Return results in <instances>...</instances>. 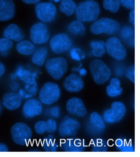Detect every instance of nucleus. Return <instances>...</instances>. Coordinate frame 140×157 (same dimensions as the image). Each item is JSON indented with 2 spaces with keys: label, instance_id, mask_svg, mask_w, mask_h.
<instances>
[{
  "label": "nucleus",
  "instance_id": "nucleus-1",
  "mask_svg": "<svg viewBox=\"0 0 140 157\" xmlns=\"http://www.w3.org/2000/svg\"><path fill=\"white\" fill-rule=\"evenodd\" d=\"M75 10L76 17L79 21H95L100 13L99 5L93 0H87L81 2Z\"/></svg>",
  "mask_w": 140,
  "mask_h": 157
},
{
  "label": "nucleus",
  "instance_id": "nucleus-2",
  "mask_svg": "<svg viewBox=\"0 0 140 157\" xmlns=\"http://www.w3.org/2000/svg\"><path fill=\"white\" fill-rule=\"evenodd\" d=\"M89 69L95 82L100 85L107 82L111 75V70L100 60L92 61L89 64Z\"/></svg>",
  "mask_w": 140,
  "mask_h": 157
},
{
  "label": "nucleus",
  "instance_id": "nucleus-3",
  "mask_svg": "<svg viewBox=\"0 0 140 157\" xmlns=\"http://www.w3.org/2000/svg\"><path fill=\"white\" fill-rule=\"evenodd\" d=\"M120 25L115 20L108 18H102L98 20L91 25L90 30L95 35L105 34L113 35L118 32Z\"/></svg>",
  "mask_w": 140,
  "mask_h": 157
},
{
  "label": "nucleus",
  "instance_id": "nucleus-4",
  "mask_svg": "<svg viewBox=\"0 0 140 157\" xmlns=\"http://www.w3.org/2000/svg\"><path fill=\"white\" fill-rule=\"evenodd\" d=\"M67 60L65 58H53L47 60L45 68L50 75L56 80L62 78L68 69Z\"/></svg>",
  "mask_w": 140,
  "mask_h": 157
},
{
  "label": "nucleus",
  "instance_id": "nucleus-5",
  "mask_svg": "<svg viewBox=\"0 0 140 157\" xmlns=\"http://www.w3.org/2000/svg\"><path fill=\"white\" fill-rule=\"evenodd\" d=\"M11 136L15 143L20 145H27L32 136L31 129L23 123L15 124L11 128Z\"/></svg>",
  "mask_w": 140,
  "mask_h": 157
},
{
  "label": "nucleus",
  "instance_id": "nucleus-6",
  "mask_svg": "<svg viewBox=\"0 0 140 157\" xmlns=\"http://www.w3.org/2000/svg\"><path fill=\"white\" fill-rule=\"evenodd\" d=\"M60 96V90L58 84L48 82L40 91L39 98L41 102L45 105H51L57 101Z\"/></svg>",
  "mask_w": 140,
  "mask_h": 157
},
{
  "label": "nucleus",
  "instance_id": "nucleus-7",
  "mask_svg": "<svg viewBox=\"0 0 140 157\" xmlns=\"http://www.w3.org/2000/svg\"><path fill=\"white\" fill-rule=\"evenodd\" d=\"M126 113V107L124 104L115 102L112 104L111 109L104 112L103 117L107 123H116L122 120Z\"/></svg>",
  "mask_w": 140,
  "mask_h": 157
},
{
  "label": "nucleus",
  "instance_id": "nucleus-8",
  "mask_svg": "<svg viewBox=\"0 0 140 157\" xmlns=\"http://www.w3.org/2000/svg\"><path fill=\"white\" fill-rule=\"evenodd\" d=\"M36 16L43 22H51L55 18L57 10L52 3L43 2L38 3L35 7Z\"/></svg>",
  "mask_w": 140,
  "mask_h": 157
},
{
  "label": "nucleus",
  "instance_id": "nucleus-9",
  "mask_svg": "<svg viewBox=\"0 0 140 157\" xmlns=\"http://www.w3.org/2000/svg\"><path fill=\"white\" fill-rule=\"evenodd\" d=\"M72 45L70 37L65 33L58 34L50 40V48L56 54H61L66 52L71 48Z\"/></svg>",
  "mask_w": 140,
  "mask_h": 157
},
{
  "label": "nucleus",
  "instance_id": "nucleus-10",
  "mask_svg": "<svg viewBox=\"0 0 140 157\" xmlns=\"http://www.w3.org/2000/svg\"><path fill=\"white\" fill-rule=\"evenodd\" d=\"M30 32L32 41L37 45L47 43L49 38V29L46 25L42 23H38L33 25Z\"/></svg>",
  "mask_w": 140,
  "mask_h": 157
},
{
  "label": "nucleus",
  "instance_id": "nucleus-11",
  "mask_svg": "<svg viewBox=\"0 0 140 157\" xmlns=\"http://www.w3.org/2000/svg\"><path fill=\"white\" fill-rule=\"evenodd\" d=\"M80 126L81 124L77 120L70 117H66L59 125V134L62 137H66L67 136L74 137L77 135Z\"/></svg>",
  "mask_w": 140,
  "mask_h": 157
},
{
  "label": "nucleus",
  "instance_id": "nucleus-12",
  "mask_svg": "<svg viewBox=\"0 0 140 157\" xmlns=\"http://www.w3.org/2000/svg\"><path fill=\"white\" fill-rule=\"evenodd\" d=\"M105 46L108 54L117 60H122L126 57V48L118 38H110L107 41Z\"/></svg>",
  "mask_w": 140,
  "mask_h": 157
},
{
  "label": "nucleus",
  "instance_id": "nucleus-13",
  "mask_svg": "<svg viewBox=\"0 0 140 157\" xmlns=\"http://www.w3.org/2000/svg\"><path fill=\"white\" fill-rule=\"evenodd\" d=\"M66 109L70 114L78 117H84L87 114V111L83 101L77 98L69 100L67 103Z\"/></svg>",
  "mask_w": 140,
  "mask_h": 157
},
{
  "label": "nucleus",
  "instance_id": "nucleus-14",
  "mask_svg": "<svg viewBox=\"0 0 140 157\" xmlns=\"http://www.w3.org/2000/svg\"><path fill=\"white\" fill-rule=\"evenodd\" d=\"M60 146L61 150L66 152L84 151L87 147L84 140L76 138L61 140Z\"/></svg>",
  "mask_w": 140,
  "mask_h": 157
},
{
  "label": "nucleus",
  "instance_id": "nucleus-15",
  "mask_svg": "<svg viewBox=\"0 0 140 157\" xmlns=\"http://www.w3.org/2000/svg\"><path fill=\"white\" fill-rule=\"evenodd\" d=\"M64 86L69 92L77 93L83 90L84 87V82L79 75L75 73H72L65 79Z\"/></svg>",
  "mask_w": 140,
  "mask_h": 157
},
{
  "label": "nucleus",
  "instance_id": "nucleus-16",
  "mask_svg": "<svg viewBox=\"0 0 140 157\" xmlns=\"http://www.w3.org/2000/svg\"><path fill=\"white\" fill-rule=\"evenodd\" d=\"M42 108L41 102L35 99H30L24 105L23 113L26 118L34 117L41 114Z\"/></svg>",
  "mask_w": 140,
  "mask_h": 157
},
{
  "label": "nucleus",
  "instance_id": "nucleus-17",
  "mask_svg": "<svg viewBox=\"0 0 140 157\" xmlns=\"http://www.w3.org/2000/svg\"><path fill=\"white\" fill-rule=\"evenodd\" d=\"M14 2L13 0H0V21L11 20L15 14Z\"/></svg>",
  "mask_w": 140,
  "mask_h": 157
},
{
  "label": "nucleus",
  "instance_id": "nucleus-18",
  "mask_svg": "<svg viewBox=\"0 0 140 157\" xmlns=\"http://www.w3.org/2000/svg\"><path fill=\"white\" fill-rule=\"evenodd\" d=\"M3 35L4 38L16 42L22 41L25 38V35L22 29L15 24H11L8 25L4 29Z\"/></svg>",
  "mask_w": 140,
  "mask_h": 157
},
{
  "label": "nucleus",
  "instance_id": "nucleus-19",
  "mask_svg": "<svg viewBox=\"0 0 140 157\" xmlns=\"http://www.w3.org/2000/svg\"><path fill=\"white\" fill-rule=\"evenodd\" d=\"M2 103L6 108L12 111L20 107L22 104V98L18 94L10 92L4 95Z\"/></svg>",
  "mask_w": 140,
  "mask_h": 157
},
{
  "label": "nucleus",
  "instance_id": "nucleus-20",
  "mask_svg": "<svg viewBox=\"0 0 140 157\" xmlns=\"http://www.w3.org/2000/svg\"><path fill=\"white\" fill-rule=\"evenodd\" d=\"M34 128L36 132L40 135L43 134L45 132L52 133L56 131L57 123L52 119L47 120L46 121H38L35 125Z\"/></svg>",
  "mask_w": 140,
  "mask_h": 157
},
{
  "label": "nucleus",
  "instance_id": "nucleus-21",
  "mask_svg": "<svg viewBox=\"0 0 140 157\" xmlns=\"http://www.w3.org/2000/svg\"><path fill=\"white\" fill-rule=\"evenodd\" d=\"M90 45L92 51L88 52V56L93 55L97 57H102L104 55L106 52V44L104 41L93 40L90 43Z\"/></svg>",
  "mask_w": 140,
  "mask_h": 157
},
{
  "label": "nucleus",
  "instance_id": "nucleus-22",
  "mask_svg": "<svg viewBox=\"0 0 140 157\" xmlns=\"http://www.w3.org/2000/svg\"><path fill=\"white\" fill-rule=\"evenodd\" d=\"M120 86V81L118 78H112L110 81L109 86L107 87V93L111 97L120 95L123 92V89Z\"/></svg>",
  "mask_w": 140,
  "mask_h": 157
},
{
  "label": "nucleus",
  "instance_id": "nucleus-23",
  "mask_svg": "<svg viewBox=\"0 0 140 157\" xmlns=\"http://www.w3.org/2000/svg\"><path fill=\"white\" fill-rule=\"evenodd\" d=\"M17 51L23 55H31L34 51L35 47L32 43L28 40H22L16 45Z\"/></svg>",
  "mask_w": 140,
  "mask_h": 157
},
{
  "label": "nucleus",
  "instance_id": "nucleus-24",
  "mask_svg": "<svg viewBox=\"0 0 140 157\" xmlns=\"http://www.w3.org/2000/svg\"><path fill=\"white\" fill-rule=\"evenodd\" d=\"M47 53L48 50L46 47H41L37 49L33 56L32 59L33 63L40 66H43Z\"/></svg>",
  "mask_w": 140,
  "mask_h": 157
},
{
  "label": "nucleus",
  "instance_id": "nucleus-25",
  "mask_svg": "<svg viewBox=\"0 0 140 157\" xmlns=\"http://www.w3.org/2000/svg\"><path fill=\"white\" fill-rule=\"evenodd\" d=\"M90 123L92 126L99 132H103L106 128V125L103 118L96 112H93L91 114Z\"/></svg>",
  "mask_w": 140,
  "mask_h": 157
},
{
  "label": "nucleus",
  "instance_id": "nucleus-26",
  "mask_svg": "<svg viewBox=\"0 0 140 157\" xmlns=\"http://www.w3.org/2000/svg\"><path fill=\"white\" fill-rule=\"evenodd\" d=\"M76 7V4L73 0H62L60 10L67 16H71L75 12Z\"/></svg>",
  "mask_w": 140,
  "mask_h": 157
},
{
  "label": "nucleus",
  "instance_id": "nucleus-27",
  "mask_svg": "<svg viewBox=\"0 0 140 157\" xmlns=\"http://www.w3.org/2000/svg\"><path fill=\"white\" fill-rule=\"evenodd\" d=\"M90 146L92 147L91 152H106L109 147L107 141L101 138L93 139Z\"/></svg>",
  "mask_w": 140,
  "mask_h": 157
},
{
  "label": "nucleus",
  "instance_id": "nucleus-28",
  "mask_svg": "<svg viewBox=\"0 0 140 157\" xmlns=\"http://www.w3.org/2000/svg\"><path fill=\"white\" fill-rule=\"evenodd\" d=\"M42 146L44 150L47 152H55L57 150L58 144L54 135H49L44 139Z\"/></svg>",
  "mask_w": 140,
  "mask_h": 157
},
{
  "label": "nucleus",
  "instance_id": "nucleus-29",
  "mask_svg": "<svg viewBox=\"0 0 140 157\" xmlns=\"http://www.w3.org/2000/svg\"><path fill=\"white\" fill-rule=\"evenodd\" d=\"M16 75H18L21 80L24 81L28 85L33 84L35 82V76L32 75L30 72L24 70L21 67L18 68L16 71Z\"/></svg>",
  "mask_w": 140,
  "mask_h": 157
},
{
  "label": "nucleus",
  "instance_id": "nucleus-30",
  "mask_svg": "<svg viewBox=\"0 0 140 157\" xmlns=\"http://www.w3.org/2000/svg\"><path fill=\"white\" fill-rule=\"evenodd\" d=\"M69 32L74 35H83L85 33V27L81 21H75L68 26Z\"/></svg>",
  "mask_w": 140,
  "mask_h": 157
},
{
  "label": "nucleus",
  "instance_id": "nucleus-31",
  "mask_svg": "<svg viewBox=\"0 0 140 157\" xmlns=\"http://www.w3.org/2000/svg\"><path fill=\"white\" fill-rule=\"evenodd\" d=\"M120 6V0H104L103 2V6L105 10L112 13H117Z\"/></svg>",
  "mask_w": 140,
  "mask_h": 157
},
{
  "label": "nucleus",
  "instance_id": "nucleus-32",
  "mask_svg": "<svg viewBox=\"0 0 140 157\" xmlns=\"http://www.w3.org/2000/svg\"><path fill=\"white\" fill-rule=\"evenodd\" d=\"M13 46V43L10 39L6 38L0 39V52L4 53L10 50Z\"/></svg>",
  "mask_w": 140,
  "mask_h": 157
},
{
  "label": "nucleus",
  "instance_id": "nucleus-33",
  "mask_svg": "<svg viewBox=\"0 0 140 157\" xmlns=\"http://www.w3.org/2000/svg\"><path fill=\"white\" fill-rule=\"evenodd\" d=\"M134 32L133 29L130 26H124L121 30V37L124 39H130L134 36Z\"/></svg>",
  "mask_w": 140,
  "mask_h": 157
},
{
  "label": "nucleus",
  "instance_id": "nucleus-34",
  "mask_svg": "<svg viewBox=\"0 0 140 157\" xmlns=\"http://www.w3.org/2000/svg\"><path fill=\"white\" fill-rule=\"evenodd\" d=\"M70 56L72 59L76 61L81 60V59L84 58L82 55V52L79 48H73L70 50Z\"/></svg>",
  "mask_w": 140,
  "mask_h": 157
},
{
  "label": "nucleus",
  "instance_id": "nucleus-35",
  "mask_svg": "<svg viewBox=\"0 0 140 157\" xmlns=\"http://www.w3.org/2000/svg\"><path fill=\"white\" fill-rule=\"evenodd\" d=\"M126 77L133 83H135V66L133 65L129 67L126 72Z\"/></svg>",
  "mask_w": 140,
  "mask_h": 157
},
{
  "label": "nucleus",
  "instance_id": "nucleus-36",
  "mask_svg": "<svg viewBox=\"0 0 140 157\" xmlns=\"http://www.w3.org/2000/svg\"><path fill=\"white\" fill-rule=\"evenodd\" d=\"M122 6L130 10L134 9L135 0H120Z\"/></svg>",
  "mask_w": 140,
  "mask_h": 157
},
{
  "label": "nucleus",
  "instance_id": "nucleus-37",
  "mask_svg": "<svg viewBox=\"0 0 140 157\" xmlns=\"http://www.w3.org/2000/svg\"><path fill=\"white\" fill-rule=\"evenodd\" d=\"M50 114L51 116L55 117H59V108L58 106H54L50 109Z\"/></svg>",
  "mask_w": 140,
  "mask_h": 157
},
{
  "label": "nucleus",
  "instance_id": "nucleus-38",
  "mask_svg": "<svg viewBox=\"0 0 140 157\" xmlns=\"http://www.w3.org/2000/svg\"><path fill=\"white\" fill-rule=\"evenodd\" d=\"M129 22L133 25V27L135 25V10L134 9L132 10L131 12L130 13Z\"/></svg>",
  "mask_w": 140,
  "mask_h": 157
},
{
  "label": "nucleus",
  "instance_id": "nucleus-39",
  "mask_svg": "<svg viewBox=\"0 0 140 157\" xmlns=\"http://www.w3.org/2000/svg\"><path fill=\"white\" fill-rule=\"evenodd\" d=\"M116 145H117L118 148L121 150L123 148H124L126 144L124 143V141L122 139H118L116 141Z\"/></svg>",
  "mask_w": 140,
  "mask_h": 157
},
{
  "label": "nucleus",
  "instance_id": "nucleus-40",
  "mask_svg": "<svg viewBox=\"0 0 140 157\" xmlns=\"http://www.w3.org/2000/svg\"><path fill=\"white\" fill-rule=\"evenodd\" d=\"M9 149L7 146L3 143L0 144V152H8Z\"/></svg>",
  "mask_w": 140,
  "mask_h": 157
},
{
  "label": "nucleus",
  "instance_id": "nucleus-41",
  "mask_svg": "<svg viewBox=\"0 0 140 157\" xmlns=\"http://www.w3.org/2000/svg\"><path fill=\"white\" fill-rule=\"evenodd\" d=\"M22 1L25 2V3L29 4H37L41 0H22Z\"/></svg>",
  "mask_w": 140,
  "mask_h": 157
},
{
  "label": "nucleus",
  "instance_id": "nucleus-42",
  "mask_svg": "<svg viewBox=\"0 0 140 157\" xmlns=\"http://www.w3.org/2000/svg\"><path fill=\"white\" fill-rule=\"evenodd\" d=\"M5 71H6V68L4 65L0 62V77L5 73Z\"/></svg>",
  "mask_w": 140,
  "mask_h": 157
},
{
  "label": "nucleus",
  "instance_id": "nucleus-43",
  "mask_svg": "<svg viewBox=\"0 0 140 157\" xmlns=\"http://www.w3.org/2000/svg\"><path fill=\"white\" fill-rule=\"evenodd\" d=\"M87 72L86 70L84 69V68L81 69L80 70V71H79L80 75H81V76H84V75H86Z\"/></svg>",
  "mask_w": 140,
  "mask_h": 157
},
{
  "label": "nucleus",
  "instance_id": "nucleus-44",
  "mask_svg": "<svg viewBox=\"0 0 140 157\" xmlns=\"http://www.w3.org/2000/svg\"><path fill=\"white\" fill-rule=\"evenodd\" d=\"M61 1V0H54V2L57 3V2H59V1Z\"/></svg>",
  "mask_w": 140,
  "mask_h": 157
},
{
  "label": "nucleus",
  "instance_id": "nucleus-45",
  "mask_svg": "<svg viewBox=\"0 0 140 157\" xmlns=\"http://www.w3.org/2000/svg\"><path fill=\"white\" fill-rule=\"evenodd\" d=\"M1 110H2V106H1V103H0V113L1 112Z\"/></svg>",
  "mask_w": 140,
  "mask_h": 157
},
{
  "label": "nucleus",
  "instance_id": "nucleus-46",
  "mask_svg": "<svg viewBox=\"0 0 140 157\" xmlns=\"http://www.w3.org/2000/svg\"><path fill=\"white\" fill-rule=\"evenodd\" d=\"M50 1H52V0H50Z\"/></svg>",
  "mask_w": 140,
  "mask_h": 157
}]
</instances>
